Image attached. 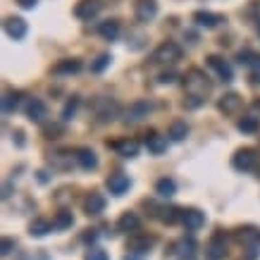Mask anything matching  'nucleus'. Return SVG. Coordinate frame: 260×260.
<instances>
[{
  "label": "nucleus",
  "instance_id": "nucleus-1",
  "mask_svg": "<svg viewBox=\"0 0 260 260\" xmlns=\"http://www.w3.org/2000/svg\"><path fill=\"white\" fill-rule=\"evenodd\" d=\"M184 88H186L189 95L205 101V95L210 93V81L205 77V72H201L198 67H191V70L184 74Z\"/></svg>",
  "mask_w": 260,
  "mask_h": 260
},
{
  "label": "nucleus",
  "instance_id": "nucleus-2",
  "mask_svg": "<svg viewBox=\"0 0 260 260\" xmlns=\"http://www.w3.org/2000/svg\"><path fill=\"white\" fill-rule=\"evenodd\" d=\"M153 60L155 62H162V64H174L181 60V48L172 41H167L162 46H158V50L153 53Z\"/></svg>",
  "mask_w": 260,
  "mask_h": 260
},
{
  "label": "nucleus",
  "instance_id": "nucleus-3",
  "mask_svg": "<svg viewBox=\"0 0 260 260\" xmlns=\"http://www.w3.org/2000/svg\"><path fill=\"white\" fill-rule=\"evenodd\" d=\"M227 255V237H224V232H217L208 246H205V258L208 260H224Z\"/></svg>",
  "mask_w": 260,
  "mask_h": 260
},
{
  "label": "nucleus",
  "instance_id": "nucleus-4",
  "mask_svg": "<svg viewBox=\"0 0 260 260\" xmlns=\"http://www.w3.org/2000/svg\"><path fill=\"white\" fill-rule=\"evenodd\" d=\"M93 110H95V115H98L103 122H110V119L117 117L119 105L112 101V98H105V95H101V98H95V101H93Z\"/></svg>",
  "mask_w": 260,
  "mask_h": 260
},
{
  "label": "nucleus",
  "instance_id": "nucleus-5",
  "mask_svg": "<svg viewBox=\"0 0 260 260\" xmlns=\"http://www.w3.org/2000/svg\"><path fill=\"white\" fill-rule=\"evenodd\" d=\"M255 162H258V155H255L253 148H239L237 153H234V158H232V165H234V170H239V172L253 170Z\"/></svg>",
  "mask_w": 260,
  "mask_h": 260
},
{
  "label": "nucleus",
  "instance_id": "nucleus-6",
  "mask_svg": "<svg viewBox=\"0 0 260 260\" xmlns=\"http://www.w3.org/2000/svg\"><path fill=\"white\" fill-rule=\"evenodd\" d=\"M234 237H237L239 244L248 246L251 251H255L260 246V229L258 227H239L237 232H234Z\"/></svg>",
  "mask_w": 260,
  "mask_h": 260
},
{
  "label": "nucleus",
  "instance_id": "nucleus-7",
  "mask_svg": "<svg viewBox=\"0 0 260 260\" xmlns=\"http://www.w3.org/2000/svg\"><path fill=\"white\" fill-rule=\"evenodd\" d=\"M153 244H155V239L148 237V234H134V237L129 239L126 248H129V253H134V255H143V253H148L153 248Z\"/></svg>",
  "mask_w": 260,
  "mask_h": 260
},
{
  "label": "nucleus",
  "instance_id": "nucleus-8",
  "mask_svg": "<svg viewBox=\"0 0 260 260\" xmlns=\"http://www.w3.org/2000/svg\"><path fill=\"white\" fill-rule=\"evenodd\" d=\"M181 224L191 232H196L205 224V215L198 210V208H186V210H181Z\"/></svg>",
  "mask_w": 260,
  "mask_h": 260
},
{
  "label": "nucleus",
  "instance_id": "nucleus-9",
  "mask_svg": "<svg viewBox=\"0 0 260 260\" xmlns=\"http://www.w3.org/2000/svg\"><path fill=\"white\" fill-rule=\"evenodd\" d=\"M134 12L139 22H150L153 17L158 15V3L155 0H136Z\"/></svg>",
  "mask_w": 260,
  "mask_h": 260
},
{
  "label": "nucleus",
  "instance_id": "nucleus-10",
  "mask_svg": "<svg viewBox=\"0 0 260 260\" xmlns=\"http://www.w3.org/2000/svg\"><path fill=\"white\" fill-rule=\"evenodd\" d=\"M101 8H103L101 0H79L77 8H74V15L79 19H91V17H95L101 12Z\"/></svg>",
  "mask_w": 260,
  "mask_h": 260
},
{
  "label": "nucleus",
  "instance_id": "nucleus-11",
  "mask_svg": "<svg viewBox=\"0 0 260 260\" xmlns=\"http://www.w3.org/2000/svg\"><path fill=\"white\" fill-rule=\"evenodd\" d=\"M5 34H8L10 39L22 41L26 36V22H24L22 17H8L5 19Z\"/></svg>",
  "mask_w": 260,
  "mask_h": 260
},
{
  "label": "nucleus",
  "instance_id": "nucleus-12",
  "mask_svg": "<svg viewBox=\"0 0 260 260\" xmlns=\"http://www.w3.org/2000/svg\"><path fill=\"white\" fill-rule=\"evenodd\" d=\"M129 186H132V179H129L126 174L117 172V174H110V177H108V189H110V193H115V196L126 193Z\"/></svg>",
  "mask_w": 260,
  "mask_h": 260
},
{
  "label": "nucleus",
  "instance_id": "nucleus-13",
  "mask_svg": "<svg viewBox=\"0 0 260 260\" xmlns=\"http://www.w3.org/2000/svg\"><path fill=\"white\" fill-rule=\"evenodd\" d=\"M105 210V198L98 191H91L86 198H84V213L86 215H101Z\"/></svg>",
  "mask_w": 260,
  "mask_h": 260
},
{
  "label": "nucleus",
  "instance_id": "nucleus-14",
  "mask_svg": "<svg viewBox=\"0 0 260 260\" xmlns=\"http://www.w3.org/2000/svg\"><path fill=\"white\" fill-rule=\"evenodd\" d=\"M241 105H244V101H241V95H239V93L222 95L220 103H217V108H220L224 115H237V112L241 110Z\"/></svg>",
  "mask_w": 260,
  "mask_h": 260
},
{
  "label": "nucleus",
  "instance_id": "nucleus-15",
  "mask_svg": "<svg viewBox=\"0 0 260 260\" xmlns=\"http://www.w3.org/2000/svg\"><path fill=\"white\" fill-rule=\"evenodd\" d=\"M26 115H29V119H31V122H43V119L48 117L46 103L39 101V98H31V101L26 103Z\"/></svg>",
  "mask_w": 260,
  "mask_h": 260
},
{
  "label": "nucleus",
  "instance_id": "nucleus-16",
  "mask_svg": "<svg viewBox=\"0 0 260 260\" xmlns=\"http://www.w3.org/2000/svg\"><path fill=\"white\" fill-rule=\"evenodd\" d=\"M146 148L153 153V155H160L167 150V136H160L158 132H148L146 134Z\"/></svg>",
  "mask_w": 260,
  "mask_h": 260
},
{
  "label": "nucleus",
  "instance_id": "nucleus-17",
  "mask_svg": "<svg viewBox=\"0 0 260 260\" xmlns=\"http://www.w3.org/2000/svg\"><path fill=\"white\" fill-rule=\"evenodd\" d=\"M110 148H115L119 155H124V158H134L136 153H139V141L134 139H122V141H112L108 143Z\"/></svg>",
  "mask_w": 260,
  "mask_h": 260
},
{
  "label": "nucleus",
  "instance_id": "nucleus-18",
  "mask_svg": "<svg viewBox=\"0 0 260 260\" xmlns=\"http://www.w3.org/2000/svg\"><path fill=\"white\" fill-rule=\"evenodd\" d=\"M193 22H196L198 26H205V29H215L220 22H224V17L205 12V10H198V12H193Z\"/></svg>",
  "mask_w": 260,
  "mask_h": 260
},
{
  "label": "nucleus",
  "instance_id": "nucleus-19",
  "mask_svg": "<svg viewBox=\"0 0 260 260\" xmlns=\"http://www.w3.org/2000/svg\"><path fill=\"white\" fill-rule=\"evenodd\" d=\"M79 70H81V60H77V57H67V60H60V62L53 67V74L64 77V74H77Z\"/></svg>",
  "mask_w": 260,
  "mask_h": 260
},
{
  "label": "nucleus",
  "instance_id": "nucleus-20",
  "mask_svg": "<svg viewBox=\"0 0 260 260\" xmlns=\"http://www.w3.org/2000/svg\"><path fill=\"white\" fill-rule=\"evenodd\" d=\"M208 67H213L222 81H232V67H229V64L224 62L220 55H210V57H208Z\"/></svg>",
  "mask_w": 260,
  "mask_h": 260
},
{
  "label": "nucleus",
  "instance_id": "nucleus-21",
  "mask_svg": "<svg viewBox=\"0 0 260 260\" xmlns=\"http://www.w3.org/2000/svg\"><path fill=\"white\" fill-rule=\"evenodd\" d=\"M150 105L146 101H139L134 103V105H129V110H126V122H139V119H143L146 115H148Z\"/></svg>",
  "mask_w": 260,
  "mask_h": 260
},
{
  "label": "nucleus",
  "instance_id": "nucleus-22",
  "mask_svg": "<svg viewBox=\"0 0 260 260\" xmlns=\"http://www.w3.org/2000/svg\"><path fill=\"white\" fill-rule=\"evenodd\" d=\"M139 224H141V220H139V215L136 213H124L117 220V229L119 232H126V234H129V232H136Z\"/></svg>",
  "mask_w": 260,
  "mask_h": 260
},
{
  "label": "nucleus",
  "instance_id": "nucleus-23",
  "mask_svg": "<svg viewBox=\"0 0 260 260\" xmlns=\"http://www.w3.org/2000/svg\"><path fill=\"white\" fill-rule=\"evenodd\" d=\"M77 162H79L84 170H95L98 167V158L91 148H79L77 150Z\"/></svg>",
  "mask_w": 260,
  "mask_h": 260
},
{
  "label": "nucleus",
  "instance_id": "nucleus-24",
  "mask_svg": "<svg viewBox=\"0 0 260 260\" xmlns=\"http://www.w3.org/2000/svg\"><path fill=\"white\" fill-rule=\"evenodd\" d=\"M98 31H101V36H103L105 41H115V39L119 36V22H117V19H108V22H101Z\"/></svg>",
  "mask_w": 260,
  "mask_h": 260
},
{
  "label": "nucleus",
  "instance_id": "nucleus-25",
  "mask_svg": "<svg viewBox=\"0 0 260 260\" xmlns=\"http://www.w3.org/2000/svg\"><path fill=\"white\" fill-rule=\"evenodd\" d=\"M53 224H50V222L48 220H43V217H39V220H34L31 224H29V234H31V237H46L48 232H53Z\"/></svg>",
  "mask_w": 260,
  "mask_h": 260
},
{
  "label": "nucleus",
  "instance_id": "nucleus-26",
  "mask_svg": "<svg viewBox=\"0 0 260 260\" xmlns=\"http://www.w3.org/2000/svg\"><path fill=\"white\" fill-rule=\"evenodd\" d=\"M170 139L172 141H184L186 136H189V126H186V122H181V119H177V122H172V126H170Z\"/></svg>",
  "mask_w": 260,
  "mask_h": 260
},
{
  "label": "nucleus",
  "instance_id": "nucleus-27",
  "mask_svg": "<svg viewBox=\"0 0 260 260\" xmlns=\"http://www.w3.org/2000/svg\"><path fill=\"white\" fill-rule=\"evenodd\" d=\"M174 191H177V184H174L172 179H167V177L158 179V184H155V193H158V196H162V198L174 196Z\"/></svg>",
  "mask_w": 260,
  "mask_h": 260
},
{
  "label": "nucleus",
  "instance_id": "nucleus-28",
  "mask_svg": "<svg viewBox=\"0 0 260 260\" xmlns=\"http://www.w3.org/2000/svg\"><path fill=\"white\" fill-rule=\"evenodd\" d=\"M158 217L162 222H167V224H174V222H181V210L179 208H160L158 210Z\"/></svg>",
  "mask_w": 260,
  "mask_h": 260
},
{
  "label": "nucleus",
  "instance_id": "nucleus-29",
  "mask_svg": "<svg viewBox=\"0 0 260 260\" xmlns=\"http://www.w3.org/2000/svg\"><path fill=\"white\" fill-rule=\"evenodd\" d=\"M19 101H22V93H19V91H15V93H5V98H3V112H5V115L15 112L17 108H19Z\"/></svg>",
  "mask_w": 260,
  "mask_h": 260
},
{
  "label": "nucleus",
  "instance_id": "nucleus-30",
  "mask_svg": "<svg viewBox=\"0 0 260 260\" xmlns=\"http://www.w3.org/2000/svg\"><path fill=\"white\" fill-rule=\"evenodd\" d=\"M239 132H244V134H255L258 132V117H253V115H246L244 119H239Z\"/></svg>",
  "mask_w": 260,
  "mask_h": 260
},
{
  "label": "nucleus",
  "instance_id": "nucleus-31",
  "mask_svg": "<svg viewBox=\"0 0 260 260\" xmlns=\"http://www.w3.org/2000/svg\"><path fill=\"white\" fill-rule=\"evenodd\" d=\"M64 132V126L60 124V122H46L43 124V136L46 139H60Z\"/></svg>",
  "mask_w": 260,
  "mask_h": 260
},
{
  "label": "nucleus",
  "instance_id": "nucleus-32",
  "mask_svg": "<svg viewBox=\"0 0 260 260\" xmlns=\"http://www.w3.org/2000/svg\"><path fill=\"white\" fill-rule=\"evenodd\" d=\"M50 165L60 167V170L72 167V153H55V155H50Z\"/></svg>",
  "mask_w": 260,
  "mask_h": 260
},
{
  "label": "nucleus",
  "instance_id": "nucleus-33",
  "mask_svg": "<svg viewBox=\"0 0 260 260\" xmlns=\"http://www.w3.org/2000/svg\"><path fill=\"white\" fill-rule=\"evenodd\" d=\"M72 224H74V217H72L70 210H60L57 217H55V222H53V227L55 229H67V227H72Z\"/></svg>",
  "mask_w": 260,
  "mask_h": 260
},
{
  "label": "nucleus",
  "instance_id": "nucleus-34",
  "mask_svg": "<svg viewBox=\"0 0 260 260\" xmlns=\"http://www.w3.org/2000/svg\"><path fill=\"white\" fill-rule=\"evenodd\" d=\"M110 62H112V57L108 55V53H101V55L95 57L93 62H91V72H95V74H101L105 67H110Z\"/></svg>",
  "mask_w": 260,
  "mask_h": 260
},
{
  "label": "nucleus",
  "instance_id": "nucleus-35",
  "mask_svg": "<svg viewBox=\"0 0 260 260\" xmlns=\"http://www.w3.org/2000/svg\"><path fill=\"white\" fill-rule=\"evenodd\" d=\"M77 105H79V98H77V95H72L70 101H67V105H64V110H62V119H64V122H67V119H72L74 110H77Z\"/></svg>",
  "mask_w": 260,
  "mask_h": 260
},
{
  "label": "nucleus",
  "instance_id": "nucleus-36",
  "mask_svg": "<svg viewBox=\"0 0 260 260\" xmlns=\"http://www.w3.org/2000/svg\"><path fill=\"white\" fill-rule=\"evenodd\" d=\"M84 260H110V258H108V253L103 251V248H95L93 246V248H88L86 251V258Z\"/></svg>",
  "mask_w": 260,
  "mask_h": 260
},
{
  "label": "nucleus",
  "instance_id": "nucleus-37",
  "mask_svg": "<svg viewBox=\"0 0 260 260\" xmlns=\"http://www.w3.org/2000/svg\"><path fill=\"white\" fill-rule=\"evenodd\" d=\"M0 248H3V251H0L3 255H10V253H12V248H15V239H8V237H5V239H3V246H0Z\"/></svg>",
  "mask_w": 260,
  "mask_h": 260
},
{
  "label": "nucleus",
  "instance_id": "nucleus-38",
  "mask_svg": "<svg viewBox=\"0 0 260 260\" xmlns=\"http://www.w3.org/2000/svg\"><path fill=\"white\" fill-rule=\"evenodd\" d=\"M174 81V72H165V74H160V84H172Z\"/></svg>",
  "mask_w": 260,
  "mask_h": 260
},
{
  "label": "nucleus",
  "instance_id": "nucleus-39",
  "mask_svg": "<svg viewBox=\"0 0 260 260\" xmlns=\"http://www.w3.org/2000/svg\"><path fill=\"white\" fill-rule=\"evenodd\" d=\"M84 241H95V239H98V234H95V229H86V234H84Z\"/></svg>",
  "mask_w": 260,
  "mask_h": 260
},
{
  "label": "nucleus",
  "instance_id": "nucleus-40",
  "mask_svg": "<svg viewBox=\"0 0 260 260\" xmlns=\"http://www.w3.org/2000/svg\"><path fill=\"white\" fill-rule=\"evenodd\" d=\"M19 5H22L24 10H34L36 8V0H19Z\"/></svg>",
  "mask_w": 260,
  "mask_h": 260
},
{
  "label": "nucleus",
  "instance_id": "nucleus-41",
  "mask_svg": "<svg viewBox=\"0 0 260 260\" xmlns=\"http://www.w3.org/2000/svg\"><path fill=\"white\" fill-rule=\"evenodd\" d=\"M15 136H17V146H24V139H22V132H19V129H17V132H15Z\"/></svg>",
  "mask_w": 260,
  "mask_h": 260
},
{
  "label": "nucleus",
  "instance_id": "nucleus-42",
  "mask_svg": "<svg viewBox=\"0 0 260 260\" xmlns=\"http://www.w3.org/2000/svg\"><path fill=\"white\" fill-rule=\"evenodd\" d=\"M124 260H139V258H134V253H129V255H126Z\"/></svg>",
  "mask_w": 260,
  "mask_h": 260
},
{
  "label": "nucleus",
  "instance_id": "nucleus-43",
  "mask_svg": "<svg viewBox=\"0 0 260 260\" xmlns=\"http://www.w3.org/2000/svg\"><path fill=\"white\" fill-rule=\"evenodd\" d=\"M179 260H196L193 255H184V258H179Z\"/></svg>",
  "mask_w": 260,
  "mask_h": 260
},
{
  "label": "nucleus",
  "instance_id": "nucleus-44",
  "mask_svg": "<svg viewBox=\"0 0 260 260\" xmlns=\"http://www.w3.org/2000/svg\"><path fill=\"white\" fill-rule=\"evenodd\" d=\"M258 34H260V22H258Z\"/></svg>",
  "mask_w": 260,
  "mask_h": 260
},
{
  "label": "nucleus",
  "instance_id": "nucleus-45",
  "mask_svg": "<svg viewBox=\"0 0 260 260\" xmlns=\"http://www.w3.org/2000/svg\"><path fill=\"white\" fill-rule=\"evenodd\" d=\"M258 177H260V170H258Z\"/></svg>",
  "mask_w": 260,
  "mask_h": 260
}]
</instances>
